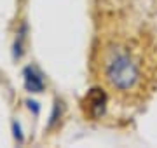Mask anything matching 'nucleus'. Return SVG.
Returning a JSON list of instances; mask_svg holds the SVG:
<instances>
[{"instance_id":"3","label":"nucleus","mask_w":157,"mask_h":148,"mask_svg":"<svg viewBox=\"0 0 157 148\" xmlns=\"http://www.w3.org/2000/svg\"><path fill=\"white\" fill-rule=\"evenodd\" d=\"M25 82H26V89L32 91V92H39V91H42V87H44L42 79L30 68L25 72Z\"/></svg>"},{"instance_id":"2","label":"nucleus","mask_w":157,"mask_h":148,"mask_svg":"<svg viewBox=\"0 0 157 148\" xmlns=\"http://www.w3.org/2000/svg\"><path fill=\"white\" fill-rule=\"evenodd\" d=\"M105 105H107V96L101 89H93L86 98V106H87V113L91 117H100L105 112Z\"/></svg>"},{"instance_id":"1","label":"nucleus","mask_w":157,"mask_h":148,"mask_svg":"<svg viewBox=\"0 0 157 148\" xmlns=\"http://www.w3.org/2000/svg\"><path fill=\"white\" fill-rule=\"evenodd\" d=\"M108 77L112 80V84L119 89H129L138 79V72H136L135 65L129 61L128 57H117L110 63L108 66Z\"/></svg>"}]
</instances>
